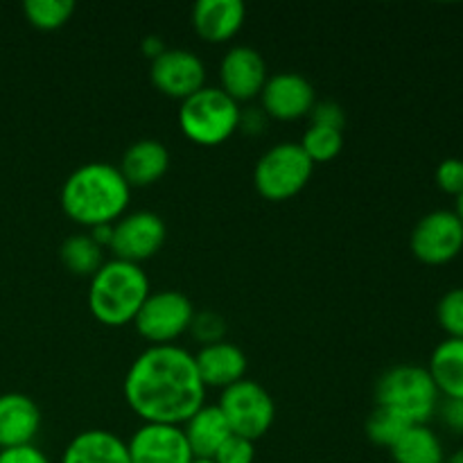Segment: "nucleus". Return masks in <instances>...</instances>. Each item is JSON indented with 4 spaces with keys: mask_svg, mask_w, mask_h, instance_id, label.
I'll return each instance as SVG.
<instances>
[{
    "mask_svg": "<svg viewBox=\"0 0 463 463\" xmlns=\"http://www.w3.org/2000/svg\"><path fill=\"white\" fill-rule=\"evenodd\" d=\"M122 392L143 423L184 425L206 405V384L199 378L194 355L175 344L145 348L131 362Z\"/></svg>",
    "mask_w": 463,
    "mask_h": 463,
    "instance_id": "nucleus-1",
    "label": "nucleus"
},
{
    "mask_svg": "<svg viewBox=\"0 0 463 463\" xmlns=\"http://www.w3.org/2000/svg\"><path fill=\"white\" fill-rule=\"evenodd\" d=\"M61 208L72 222L93 229L116 224L125 215L131 199V185L118 165L90 161L68 175L61 185Z\"/></svg>",
    "mask_w": 463,
    "mask_h": 463,
    "instance_id": "nucleus-2",
    "label": "nucleus"
},
{
    "mask_svg": "<svg viewBox=\"0 0 463 463\" xmlns=\"http://www.w3.org/2000/svg\"><path fill=\"white\" fill-rule=\"evenodd\" d=\"M147 297L149 279L136 262L111 258L90 276L89 307L104 326L134 324Z\"/></svg>",
    "mask_w": 463,
    "mask_h": 463,
    "instance_id": "nucleus-3",
    "label": "nucleus"
},
{
    "mask_svg": "<svg viewBox=\"0 0 463 463\" xmlns=\"http://www.w3.org/2000/svg\"><path fill=\"white\" fill-rule=\"evenodd\" d=\"M439 402L441 393L425 366L396 364L375 383V405L396 411L411 425H428Z\"/></svg>",
    "mask_w": 463,
    "mask_h": 463,
    "instance_id": "nucleus-4",
    "label": "nucleus"
},
{
    "mask_svg": "<svg viewBox=\"0 0 463 463\" xmlns=\"http://www.w3.org/2000/svg\"><path fill=\"white\" fill-rule=\"evenodd\" d=\"M240 116L238 102L220 86H203L181 99L179 127L193 143L220 145L238 131Z\"/></svg>",
    "mask_w": 463,
    "mask_h": 463,
    "instance_id": "nucleus-5",
    "label": "nucleus"
},
{
    "mask_svg": "<svg viewBox=\"0 0 463 463\" xmlns=\"http://www.w3.org/2000/svg\"><path fill=\"white\" fill-rule=\"evenodd\" d=\"M315 163L303 152L301 143H276L258 158L253 184L265 199L285 202L301 193L310 181Z\"/></svg>",
    "mask_w": 463,
    "mask_h": 463,
    "instance_id": "nucleus-6",
    "label": "nucleus"
},
{
    "mask_svg": "<svg viewBox=\"0 0 463 463\" xmlns=\"http://www.w3.org/2000/svg\"><path fill=\"white\" fill-rule=\"evenodd\" d=\"M217 407L224 414L231 434H238V437L249 439L253 443L269 432L276 419L274 398L256 380L244 378L231 387L222 389Z\"/></svg>",
    "mask_w": 463,
    "mask_h": 463,
    "instance_id": "nucleus-7",
    "label": "nucleus"
},
{
    "mask_svg": "<svg viewBox=\"0 0 463 463\" xmlns=\"http://www.w3.org/2000/svg\"><path fill=\"white\" fill-rule=\"evenodd\" d=\"M193 319L194 306L184 292L158 289V292H149V297L145 298L134 326L140 337L152 342V346H161V344L175 342L185 330H190Z\"/></svg>",
    "mask_w": 463,
    "mask_h": 463,
    "instance_id": "nucleus-8",
    "label": "nucleus"
},
{
    "mask_svg": "<svg viewBox=\"0 0 463 463\" xmlns=\"http://www.w3.org/2000/svg\"><path fill=\"white\" fill-rule=\"evenodd\" d=\"M411 253L425 265H448L463 251V224L455 211L439 208L416 222Z\"/></svg>",
    "mask_w": 463,
    "mask_h": 463,
    "instance_id": "nucleus-9",
    "label": "nucleus"
},
{
    "mask_svg": "<svg viewBox=\"0 0 463 463\" xmlns=\"http://www.w3.org/2000/svg\"><path fill=\"white\" fill-rule=\"evenodd\" d=\"M165 222L154 211H134L122 215L113 224V238L109 249L113 258L140 265L143 260L158 253L165 242Z\"/></svg>",
    "mask_w": 463,
    "mask_h": 463,
    "instance_id": "nucleus-10",
    "label": "nucleus"
},
{
    "mask_svg": "<svg viewBox=\"0 0 463 463\" xmlns=\"http://www.w3.org/2000/svg\"><path fill=\"white\" fill-rule=\"evenodd\" d=\"M149 77L167 98L185 99L206 86V66L193 50L165 48L156 59H152Z\"/></svg>",
    "mask_w": 463,
    "mask_h": 463,
    "instance_id": "nucleus-11",
    "label": "nucleus"
},
{
    "mask_svg": "<svg viewBox=\"0 0 463 463\" xmlns=\"http://www.w3.org/2000/svg\"><path fill=\"white\" fill-rule=\"evenodd\" d=\"M131 463H193L184 428L170 423H143L127 441Z\"/></svg>",
    "mask_w": 463,
    "mask_h": 463,
    "instance_id": "nucleus-12",
    "label": "nucleus"
},
{
    "mask_svg": "<svg viewBox=\"0 0 463 463\" xmlns=\"http://www.w3.org/2000/svg\"><path fill=\"white\" fill-rule=\"evenodd\" d=\"M262 111L279 120H297L307 116L317 102L315 86L298 72H276L267 77L260 90Z\"/></svg>",
    "mask_w": 463,
    "mask_h": 463,
    "instance_id": "nucleus-13",
    "label": "nucleus"
},
{
    "mask_svg": "<svg viewBox=\"0 0 463 463\" xmlns=\"http://www.w3.org/2000/svg\"><path fill=\"white\" fill-rule=\"evenodd\" d=\"M220 89L240 102L260 95L267 81L265 57L251 45H233L220 63Z\"/></svg>",
    "mask_w": 463,
    "mask_h": 463,
    "instance_id": "nucleus-14",
    "label": "nucleus"
},
{
    "mask_svg": "<svg viewBox=\"0 0 463 463\" xmlns=\"http://www.w3.org/2000/svg\"><path fill=\"white\" fill-rule=\"evenodd\" d=\"M194 364H197L199 378L208 387L226 389L231 384L240 383L247 375V355L240 346L231 342H215L206 344L194 355Z\"/></svg>",
    "mask_w": 463,
    "mask_h": 463,
    "instance_id": "nucleus-15",
    "label": "nucleus"
},
{
    "mask_svg": "<svg viewBox=\"0 0 463 463\" xmlns=\"http://www.w3.org/2000/svg\"><path fill=\"white\" fill-rule=\"evenodd\" d=\"M41 428V410L30 396L9 392L0 396V450L27 446Z\"/></svg>",
    "mask_w": 463,
    "mask_h": 463,
    "instance_id": "nucleus-16",
    "label": "nucleus"
},
{
    "mask_svg": "<svg viewBox=\"0 0 463 463\" xmlns=\"http://www.w3.org/2000/svg\"><path fill=\"white\" fill-rule=\"evenodd\" d=\"M247 7L242 0H197L193 7V25L203 41L224 43L242 27Z\"/></svg>",
    "mask_w": 463,
    "mask_h": 463,
    "instance_id": "nucleus-17",
    "label": "nucleus"
},
{
    "mask_svg": "<svg viewBox=\"0 0 463 463\" xmlns=\"http://www.w3.org/2000/svg\"><path fill=\"white\" fill-rule=\"evenodd\" d=\"M170 167V152L165 145L156 138H140L131 143L122 154V161L118 170L127 179V184L134 185H152L161 179Z\"/></svg>",
    "mask_w": 463,
    "mask_h": 463,
    "instance_id": "nucleus-18",
    "label": "nucleus"
},
{
    "mask_svg": "<svg viewBox=\"0 0 463 463\" xmlns=\"http://www.w3.org/2000/svg\"><path fill=\"white\" fill-rule=\"evenodd\" d=\"M61 463H131L127 441L109 430H84L75 434L61 455Z\"/></svg>",
    "mask_w": 463,
    "mask_h": 463,
    "instance_id": "nucleus-19",
    "label": "nucleus"
},
{
    "mask_svg": "<svg viewBox=\"0 0 463 463\" xmlns=\"http://www.w3.org/2000/svg\"><path fill=\"white\" fill-rule=\"evenodd\" d=\"M184 434L194 459H213L222 443L231 437V428L217 405H203L184 423Z\"/></svg>",
    "mask_w": 463,
    "mask_h": 463,
    "instance_id": "nucleus-20",
    "label": "nucleus"
},
{
    "mask_svg": "<svg viewBox=\"0 0 463 463\" xmlns=\"http://www.w3.org/2000/svg\"><path fill=\"white\" fill-rule=\"evenodd\" d=\"M428 371L443 398L463 401V339H443L432 351Z\"/></svg>",
    "mask_w": 463,
    "mask_h": 463,
    "instance_id": "nucleus-21",
    "label": "nucleus"
},
{
    "mask_svg": "<svg viewBox=\"0 0 463 463\" xmlns=\"http://www.w3.org/2000/svg\"><path fill=\"white\" fill-rule=\"evenodd\" d=\"M393 463H446L441 439L428 425H411L392 448Z\"/></svg>",
    "mask_w": 463,
    "mask_h": 463,
    "instance_id": "nucleus-22",
    "label": "nucleus"
},
{
    "mask_svg": "<svg viewBox=\"0 0 463 463\" xmlns=\"http://www.w3.org/2000/svg\"><path fill=\"white\" fill-rule=\"evenodd\" d=\"M63 267L75 276H93L104 265V249L89 233L66 238L59 249Z\"/></svg>",
    "mask_w": 463,
    "mask_h": 463,
    "instance_id": "nucleus-23",
    "label": "nucleus"
},
{
    "mask_svg": "<svg viewBox=\"0 0 463 463\" xmlns=\"http://www.w3.org/2000/svg\"><path fill=\"white\" fill-rule=\"evenodd\" d=\"M411 428V423L407 419H402L396 411L387 410V407H373V411L366 419V437L375 443V446H383L392 450L398 441L402 439V434Z\"/></svg>",
    "mask_w": 463,
    "mask_h": 463,
    "instance_id": "nucleus-24",
    "label": "nucleus"
},
{
    "mask_svg": "<svg viewBox=\"0 0 463 463\" xmlns=\"http://www.w3.org/2000/svg\"><path fill=\"white\" fill-rule=\"evenodd\" d=\"M23 12L32 25L41 30H57L72 16L75 3L72 0H25Z\"/></svg>",
    "mask_w": 463,
    "mask_h": 463,
    "instance_id": "nucleus-25",
    "label": "nucleus"
},
{
    "mask_svg": "<svg viewBox=\"0 0 463 463\" xmlns=\"http://www.w3.org/2000/svg\"><path fill=\"white\" fill-rule=\"evenodd\" d=\"M301 147L312 158V163L333 161L344 147V134L339 129H330V127L310 125L303 134Z\"/></svg>",
    "mask_w": 463,
    "mask_h": 463,
    "instance_id": "nucleus-26",
    "label": "nucleus"
},
{
    "mask_svg": "<svg viewBox=\"0 0 463 463\" xmlns=\"http://www.w3.org/2000/svg\"><path fill=\"white\" fill-rule=\"evenodd\" d=\"M437 319L448 337L463 339V288L443 294L437 306Z\"/></svg>",
    "mask_w": 463,
    "mask_h": 463,
    "instance_id": "nucleus-27",
    "label": "nucleus"
},
{
    "mask_svg": "<svg viewBox=\"0 0 463 463\" xmlns=\"http://www.w3.org/2000/svg\"><path fill=\"white\" fill-rule=\"evenodd\" d=\"M253 459H256V446H253V441L238 437V434H231L222 443L220 450L215 452V457H213L215 463H253Z\"/></svg>",
    "mask_w": 463,
    "mask_h": 463,
    "instance_id": "nucleus-28",
    "label": "nucleus"
},
{
    "mask_svg": "<svg viewBox=\"0 0 463 463\" xmlns=\"http://www.w3.org/2000/svg\"><path fill=\"white\" fill-rule=\"evenodd\" d=\"M434 179H437V185L443 193L452 194V197H459L463 193V158H443L439 163Z\"/></svg>",
    "mask_w": 463,
    "mask_h": 463,
    "instance_id": "nucleus-29",
    "label": "nucleus"
},
{
    "mask_svg": "<svg viewBox=\"0 0 463 463\" xmlns=\"http://www.w3.org/2000/svg\"><path fill=\"white\" fill-rule=\"evenodd\" d=\"M194 337L206 346V344L222 342L224 337V319L215 312H194V319L190 324Z\"/></svg>",
    "mask_w": 463,
    "mask_h": 463,
    "instance_id": "nucleus-30",
    "label": "nucleus"
},
{
    "mask_svg": "<svg viewBox=\"0 0 463 463\" xmlns=\"http://www.w3.org/2000/svg\"><path fill=\"white\" fill-rule=\"evenodd\" d=\"M310 116V125H321L330 127V129H344L346 125V113L339 107V102L335 99H321V102H315L312 111L307 113Z\"/></svg>",
    "mask_w": 463,
    "mask_h": 463,
    "instance_id": "nucleus-31",
    "label": "nucleus"
},
{
    "mask_svg": "<svg viewBox=\"0 0 463 463\" xmlns=\"http://www.w3.org/2000/svg\"><path fill=\"white\" fill-rule=\"evenodd\" d=\"M0 463H50V459L41 448H36L34 443H27V446L0 450Z\"/></svg>",
    "mask_w": 463,
    "mask_h": 463,
    "instance_id": "nucleus-32",
    "label": "nucleus"
},
{
    "mask_svg": "<svg viewBox=\"0 0 463 463\" xmlns=\"http://www.w3.org/2000/svg\"><path fill=\"white\" fill-rule=\"evenodd\" d=\"M437 411L448 430L463 434V401H457V398H443V401L439 402Z\"/></svg>",
    "mask_w": 463,
    "mask_h": 463,
    "instance_id": "nucleus-33",
    "label": "nucleus"
},
{
    "mask_svg": "<svg viewBox=\"0 0 463 463\" xmlns=\"http://www.w3.org/2000/svg\"><path fill=\"white\" fill-rule=\"evenodd\" d=\"M89 235L95 240V242L99 244V247H109L111 244V238H113V224H99V226H93V229H89Z\"/></svg>",
    "mask_w": 463,
    "mask_h": 463,
    "instance_id": "nucleus-34",
    "label": "nucleus"
},
{
    "mask_svg": "<svg viewBox=\"0 0 463 463\" xmlns=\"http://www.w3.org/2000/svg\"><path fill=\"white\" fill-rule=\"evenodd\" d=\"M140 50H143L145 54H147L149 59H156L158 54L163 52V50H165V43H163L161 39H158V36H145V41L143 43H140Z\"/></svg>",
    "mask_w": 463,
    "mask_h": 463,
    "instance_id": "nucleus-35",
    "label": "nucleus"
},
{
    "mask_svg": "<svg viewBox=\"0 0 463 463\" xmlns=\"http://www.w3.org/2000/svg\"><path fill=\"white\" fill-rule=\"evenodd\" d=\"M455 213H457V217H459V220H461V224H463V193L459 194V197H457V206H455Z\"/></svg>",
    "mask_w": 463,
    "mask_h": 463,
    "instance_id": "nucleus-36",
    "label": "nucleus"
},
{
    "mask_svg": "<svg viewBox=\"0 0 463 463\" xmlns=\"http://www.w3.org/2000/svg\"><path fill=\"white\" fill-rule=\"evenodd\" d=\"M446 463H463V448H459L452 457H448Z\"/></svg>",
    "mask_w": 463,
    "mask_h": 463,
    "instance_id": "nucleus-37",
    "label": "nucleus"
},
{
    "mask_svg": "<svg viewBox=\"0 0 463 463\" xmlns=\"http://www.w3.org/2000/svg\"><path fill=\"white\" fill-rule=\"evenodd\" d=\"M193 463H215L213 459H193Z\"/></svg>",
    "mask_w": 463,
    "mask_h": 463,
    "instance_id": "nucleus-38",
    "label": "nucleus"
}]
</instances>
